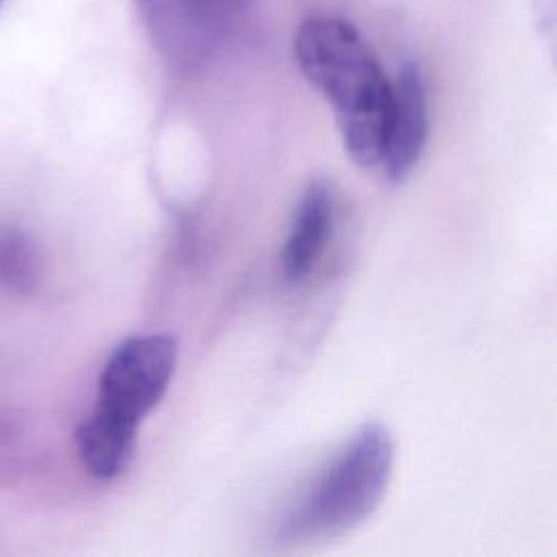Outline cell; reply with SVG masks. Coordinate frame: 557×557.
Returning <instances> with one entry per match:
<instances>
[{"mask_svg":"<svg viewBox=\"0 0 557 557\" xmlns=\"http://www.w3.org/2000/svg\"><path fill=\"white\" fill-rule=\"evenodd\" d=\"M294 57L305 78L333 107L348 157L361 168L376 165L394 89L361 33L342 17L313 15L296 30Z\"/></svg>","mask_w":557,"mask_h":557,"instance_id":"obj_1","label":"cell"},{"mask_svg":"<svg viewBox=\"0 0 557 557\" xmlns=\"http://www.w3.org/2000/svg\"><path fill=\"white\" fill-rule=\"evenodd\" d=\"M176 339L165 333L126 337L109 355L91 413L76 426V450L96 479L122 474L135 453L141 420L159 405L176 370Z\"/></svg>","mask_w":557,"mask_h":557,"instance_id":"obj_2","label":"cell"},{"mask_svg":"<svg viewBox=\"0 0 557 557\" xmlns=\"http://www.w3.org/2000/svg\"><path fill=\"white\" fill-rule=\"evenodd\" d=\"M394 442L381 422L363 424L285 511L276 540L311 544L348 533L379 507L392 479Z\"/></svg>","mask_w":557,"mask_h":557,"instance_id":"obj_3","label":"cell"},{"mask_svg":"<svg viewBox=\"0 0 557 557\" xmlns=\"http://www.w3.org/2000/svg\"><path fill=\"white\" fill-rule=\"evenodd\" d=\"M252 0H137L159 54L178 70L205 63Z\"/></svg>","mask_w":557,"mask_h":557,"instance_id":"obj_4","label":"cell"},{"mask_svg":"<svg viewBox=\"0 0 557 557\" xmlns=\"http://www.w3.org/2000/svg\"><path fill=\"white\" fill-rule=\"evenodd\" d=\"M394 102L379 163L389 181H403L420 161L429 137L426 83L416 63H405L392 81Z\"/></svg>","mask_w":557,"mask_h":557,"instance_id":"obj_5","label":"cell"},{"mask_svg":"<svg viewBox=\"0 0 557 557\" xmlns=\"http://www.w3.org/2000/svg\"><path fill=\"white\" fill-rule=\"evenodd\" d=\"M335 218V196L326 178H313L302 189L294 209L289 233L283 246V276L287 283H300L320 261Z\"/></svg>","mask_w":557,"mask_h":557,"instance_id":"obj_6","label":"cell"},{"mask_svg":"<svg viewBox=\"0 0 557 557\" xmlns=\"http://www.w3.org/2000/svg\"><path fill=\"white\" fill-rule=\"evenodd\" d=\"M37 257L33 246L20 233L0 235V283L24 289L35 281Z\"/></svg>","mask_w":557,"mask_h":557,"instance_id":"obj_7","label":"cell"}]
</instances>
